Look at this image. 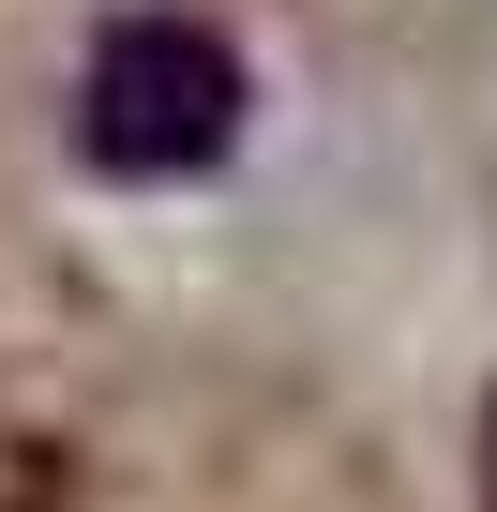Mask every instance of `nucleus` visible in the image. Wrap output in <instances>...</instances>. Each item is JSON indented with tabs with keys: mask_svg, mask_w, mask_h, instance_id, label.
<instances>
[{
	"mask_svg": "<svg viewBox=\"0 0 497 512\" xmlns=\"http://www.w3.org/2000/svg\"><path fill=\"white\" fill-rule=\"evenodd\" d=\"M241 136V61L196 31V16H136L91 46V166H136V181H181Z\"/></svg>",
	"mask_w": 497,
	"mask_h": 512,
	"instance_id": "obj_1",
	"label": "nucleus"
},
{
	"mask_svg": "<svg viewBox=\"0 0 497 512\" xmlns=\"http://www.w3.org/2000/svg\"><path fill=\"white\" fill-rule=\"evenodd\" d=\"M482 512H497V437H482Z\"/></svg>",
	"mask_w": 497,
	"mask_h": 512,
	"instance_id": "obj_2",
	"label": "nucleus"
}]
</instances>
